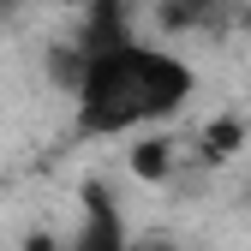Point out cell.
I'll return each instance as SVG.
<instances>
[{"instance_id": "6da1fadb", "label": "cell", "mask_w": 251, "mask_h": 251, "mask_svg": "<svg viewBox=\"0 0 251 251\" xmlns=\"http://www.w3.org/2000/svg\"><path fill=\"white\" fill-rule=\"evenodd\" d=\"M192 66L168 48H150L132 36H108L96 48H84L78 60V126L84 132H132L150 120H174L192 102Z\"/></svg>"}, {"instance_id": "7a4b0ae2", "label": "cell", "mask_w": 251, "mask_h": 251, "mask_svg": "<svg viewBox=\"0 0 251 251\" xmlns=\"http://www.w3.org/2000/svg\"><path fill=\"white\" fill-rule=\"evenodd\" d=\"M66 251H126V227H120V215H114V203L102 192L84 198V222H78Z\"/></svg>"}, {"instance_id": "3957f363", "label": "cell", "mask_w": 251, "mask_h": 251, "mask_svg": "<svg viewBox=\"0 0 251 251\" xmlns=\"http://www.w3.org/2000/svg\"><path fill=\"white\" fill-rule=\"evenodd\" d=\"M203 6H209V0H162L168 24H192V18H203Z\"/></svg>"}]
</instances>
